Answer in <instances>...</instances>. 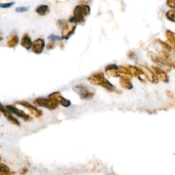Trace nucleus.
Masks as SVG:
<instances>
[{
  "label": "nucleus",
  "mask_w": 175,
  "mask_h": 175,
  "mask_svg": "<svg viewBox=\"0 0 175 175\" xmlns=\"http://www.w3.org/2000/svg\"><path fill=\"white\" fill-rule=\"evenodd\" d=\"M6 108L11 114L16 115L17 117L22 118L25 121H30L32 119L30 115L27 114L25 112H23L21 109H19V108H16L15 106L8 105H6Z\"/></svg>",
  "instance_id": "nucleus-6"
},
{
  "label": "nucleus",
  "mask_w": 175,
  "mask_h": 175,
  "mask_svg": "<svg viewBox=\"0 0 175 175\" xmlns=\"http://www.w3.org/2000/svg\"><path fill=\"white\" fill-rule=\"evenodd\" d=\"M48 97H49V99H51V100L57 102L58 105L60 104L65 108H68L71 105V102L68 100V99L64 98L60 94V92H53V93L50 94Z\"/></svg>",
  "instance_id": "nucleus-7"
},
{
  "label": "nucleus",
  "mask_w": 175,
  "mask_h": 175,
  "mask_svg": "<svg viewBox=\"0 0 175 175\" xmlns=\"http://www.w3.org/2000/svg\"><path fill=\"white\" fill-rule=\"evenodd\" d=\"M21 45L27 50H30L32 48V40L28 34H24L21 40Z\"/></svg>",
  "instance_id": "nucleus-14"
},
{
  "label": "nucleus",
  "mask_w": 175,
  "mask_h": 175,
  "mask_svg": "<svg viewBox=\"0 0 175 175\" xmlns=\"http://www.w3.org/2000/svg\"><path fill=\"white\" fill-rule=\"evenodd\" d=\"M166 36L168 41L170 43V46L172 47L173 49H174V45H175V34L173 32V31L170 30H167L166 31Z\"/></svg>",
  "instance_id": "nucleus-18"
},
{
  "label": "nucleus",
  "mask_w": 175,
  "mask_h": 175,
  "mask_svg": "<svg viewBox=\"0 0 175 175\" xmlns=\"http://www.w3.org/2000/svg\"><path fill=\"white\" fill-rule=\"evenodd\" d=\"M8 112V109H6V106H4V105H3L1 103H0V112L1 113H2V114L4 115V114H6L7 112Z\"/></svg>",
  "instance_id": "nucleus-29"
},
{
  "label": "nucleus",
  "mask_w": 175,
  "mask_h": 175,
  "mask_svg": "<svg viewBox=\"0 0 175 175\" xmlns=\"http://www.w3.org/2000/svg\"><path fill=\"white\" fill-rule=\"evenodd\" d=\"M34 104L39 106V107L45 108L51 110L56 109L58 107V104L55 101L51 100L50 99H47L44 97H39L36 98L34 101Z\"/></svg>",
  "instance_id": "nucleus-4"
},
{
  "label": "nucleus",
  "mask_w": 175,
  "mask_h": 175,
  "mask_svg": "<svg viewBox=\"0 0 175 175\" xmlns=\"http://www.w3.org/2000/svg\"><path fill=\"white\" fill-rule=\"evenodd\" d=\"M27 169L26 168H23L21 170L20 174L23 175V174H25V173H27Z\"/></svg>",
  "instance_id": "nucleus-30"
},
{
  "label": "nucleus",
  "mask_w": 175,
  "mask_h": 175,
  "mask_svg": "<svg viewBox=\"0 0 175 175\" xmlns=\"http://www.w3.org/2000/svg\"><path fill=\"white\" fill-rule=\"evenodd\" d=\"M1 160H2V157L0 156V161H1Z\"/></svg>",
  "instance_id": "nucleus-34"
},
{
  "label": "nucleus",
  "mask_w": 175,
  "mask_h": 175,
  "mask_svg": "<svg viewBox=\"0 0 175 175\" xmlns=\"http://www.w3.org/2000/svg\"><path fill=\"white\" fill-rule=\"evenodd\" d=\"M141 69L144 72V74H145V76L146 79H147L149 81L151 82L153 84H157L159 81V80L157 78V77L155 75V74L153 73V72L151 71L150 68L149 67H147L146 66H141Z\"/></svg>",
  "instance_id": "nucleus-12"
},
{
  "label": "nucleus",
  "mask_w": 175,
  "mask_h": 175,
  "mask_svg": "<svg viewBox=\"0 0 175 175\" xmlns=\"http://www.w3.org/2000/svg\"><path fill=\"white\" fill-rule=\"evenodd\" d=\"M15 5V2H6V3H0V8L7 9L10 8Z\"/></svg>",
  "instance_id": "nucleus-24"
},
{
  "label": "nucleus",
  "mask_w": 175,
  "mask_h": 175,
  "mask_svg": "<svg viewBox=\"0 0 175 175\" xmlns=\"http://www.w3.org/2000/svg\"><path fill=\"white\" fill-rule=\"evenodd\" d=\"M36 12L40 16H45L50 12L49 7L47 5L42 4L36 7L35 10Z\"/></svg>",
  "instance_id": "nucleus-17"
},
{
  "label": "nucleus",
  "mask_w": 175,
  "mask_h": 175,
  "mask_svg": "<svg viewBox=\"0 0 175 175\" xmlns=\"http://www.w3.org/2000/svg\"><path fill=\"white\" fill-rule=\"evenodd\" d=\"M3 40V37L2 36L1 34H0V43H1V41Z\"/></svg>",
  "instance_id": "nucleus-33"
},
{
  "label": "nucleus",
  "mask_w": 175,
  "mask_h": 175,
  "mask_svg": "<svg viewBox=\"0 0 175 175\" xmlns=\"http://www.w3.org/2000/svg\"><path fill=\"white\" fill-rule=\"evenodd\" d=\"M126 67L128 68L130 73H131V75L132 77H135L138 78L140 80L142 81V78L145 77V74H144V72L142 71V70L140 68L137 67L136 66H132V65H127ZM146 78V77H145Z\"/></svg>",
  "instance_id": "nucleus-13"
},
{
  "label": "nucleus",
  "mask_w": 175,
  "mask_h": 175,
  "mask_svg": "<svg viewBox=\"0 0 175 175\" xmlns=\"http://www.w3.org/2000/svg\"><path fill=\"white\" fill-rule=\"evenodd\" d=\"M28 10H29V7L27 6H21V7H18V8H16L15 9V11L19 13L25 12L28 11Z\"/></svg>",
  "instance_id": "nucleus-25"
},
{
  "label": "nucleus",
  "mask_w": 175,
  "mask_h": 175,
  "mask_svg": "<svg viewBox=\"0 0 175 175\" xmlns=\"http://www.w3.org/2000/svg\"><path fill=\"white\" fill-rule=\"evenodd\" d=\"M55 47H56V44H55V42H53V41H49V43L47 44V49L48 50L53 49Z\"/></svg>",
  "instance_id": "nucleus-28"
},
{
  "label": "nucleus",
  "mask_w": 175,
  "mask_h": 175,
  "mask_svg": "<svg viewBox=\"0 0 175 175\" xmlns=\"http://www.w3.org/2000/svg\"><path fill=\"white\" fill-rule=\"evenodd\" d=\"M16 104L27 108L31 112V114H32L34 116H36V117H37V118H39L43 115V112L41 111L40 109L36 108V106L30 104V103H28L27 101H19L16 102Z\"/></svg>",
  "instance_id": "nucleus-8"
},
{
  "label": "nucleus",
  "mask_w": 175,
  "mask_h": 175,
  "mask_svg": "<svg viewBox=\"0 0 175 175\" xmlns=\"http://www.w3.org/2000/svg\"><path fill=\"white\" fill-rule=\"evenodd\" d=\"M167 6L170 8L174 9L175 8V0H166Z\"/></svg>",
  "instance_id": "nucleus-27"
},
{
  "label": "nucleus",
  "mask_w": 175,
  "mask_h": 175,
  "mask_svg": "<svg viewBox=\"0 0 175 175\" xmlns=\"http://www.w3.org/2000/svg\"><path fill=\"white\" fill-rule=\"evenodd\" d=\"M77 27V25L75 24H67V23L64 24L60 28L62 29L61 32V38L62 39L68 40L69 38L75 33V29Z\"/></svg>",
  "instance_id": "nucleus-5"
},
{
  "label": "nucleus",
  "mask_w": 175,
  "mask_h": 175,
  "mask_svg": "<svg viewBox=\"0 0 175 175\" xmlns=\"http://www.w3.org/2000/svg\"><path fill=\"white\" fill-rule=\"evenodd\" d=\"M48 39L50 40V41H53V42H55V41H57V40H62V38L60 36H57V35H53V34H52V35H50L49 37H48Z\"/></svg>",
  "instance_id": "nucleus-26"
},
{
  "label": "nucleus",
  "mask_w": 175,
  "mask_h": 175,
  "mask_svg": "<svg viewBox=\"0 0 175 175\" xmlns=\"http://www.w3.org/2000/svg\"><path fill=\"white\" fill-rule=\"evenodd\" d=\"M6 117V118L8 120V121L12 123L13 125H15L16 126H20L21 123L20 122L18 121V119L16 118L15 116L12 115V114H11L9 111L6 113V114L3 115Z\"/></svg>",
  "instance_id": "nucleus-19"
},
{
  "label": "nucleus",
  "mask_w": 175,
  "mask_h": 175,
  "mask_svg": "<svg viewBox=\"0 0 175 175\" xmlns=\"http://www.w3.org/2000/svg\"><path fill=\"white\" fill-rule=\"evenodd\" d=\"M174 14H175V11L174 9H172L170 10L166 13V18L168 19L169 21L172 22H174Z\"/></svg>",
  "instance_id": "nucleus-23"
},
{
  "label": "nucleus",
  "mask_w": 175,
  "mask_h": 175,
  "mask_svg": "<svg viewBox=\"0 0 175 175\" xmlns=\"http://www.w3.org/2000/svg\"><path fill=\"white\" fill-rule=\"evenodd\" d=\"M19 43V36L16 34H12L10 36L9 39L7 40V47L9 48H15Z\"/></svg>",
  "instance_id": "nucleus-16"
},
{
  "label": "nucleus",
  "mask_w": 175,
  "mask_h": 175,
  "mask_svg": "<svg viewBox=\"0 0 175 175\" xmlns=\"http://www.w3.org/2000/svg\"><path fill=\"white\" fill-rule=\"evenodd\" d=\"M59 45H60V47H64V43L62 42V41H60Z\"/></svg>",
  "instance_id": "nucleus-32"
},
{
  "label": "nucleus",
  "mask_w": 175,
  "mask_h": 175,
  "mask_svg": "<svg viewBox=\"0 0 175 175\" xmlns=\"http://www.w3.org/2000/svg\"><path fill=\"white\" fill-rule=\"evenodd\" d=\"M90 8L88 4H80L75 6L73 10V15L68 19V21L73 24L83 23L85 21V17L89 15Z\"/></svg>",
  "instance_id": "nucleus-1"
},
{
  "label": "nucleus",
  "mask_w": 175,
  "mask_h": 175,
  "mask_svg": "<svg viewBox=\"0 0 175 175\" xmlns=\"http://www.w3.org/2000/svg\"><path fill=\"white\" fill-rule=\"evenodd\" d=\"M45 47V42L43 39H38L32 42V52L36 54H40L43 53V51Z\"/></svg>",
  "instance_id": "nucleus-10"
},
{
  "label": "nucleus",
  "mask_w": 175,
  "mask_h": 175,
  "mask_svg": "<svg viewBox=\"0 0 175 175\" xmlns=\"http://www.w3.org/2000/svg\"><path fill=\"white\" fill-rule=\"evenodd\" d=\"M105 73L108 76L112 77H121L118 72V67L114 64H110L106 66L105 68Z\"/></svg>",
  "instance_id": "nucleus-11"
},
{
  "label": "nucleus",
  "mask_w": 175,
  "mask_h": 175,
  "mask_svg": "<svg viewBox=\"0 0 175 175\" xmlns=\"http://www.w3.org/2000/svg\"><path fill=\"white\" fill-rule=\"evenodd\" d=\"M120 84H121V87L127 89V90H131L133 88V84L131 81V79L128 78L124 76L120 77Z\"/></svg>",
  "instance_id": "nucleus-15"
},
{
  "label": "nucleus",
  "mask_w": 175,
  "mask_h": 175,
  "mask_svg": "<svg viewBox=\"0 0 175 175\" xmlns=\"http://www.w3.org/2000/svg\"><path fill=\"white\" fill-rule=\"evenodd\" d=\"M118 72L120 75H121V76L127 77L130 79L132 77L131 73H130L129 69L126 67H123V66L118 67Z\"/></svg>",
  "instance_id": "nucleus-20"
},
{
  "label": "nucleus",
  "mask_w": 175,
  "mask_h": 175,
  "mask_svg": "<svg viewBox=\"0 0 175 175\" xmlns=\"http://www.w3.org/2000/svg\"><path fill=\"white\" fill-rule=\"evenodd\" d=\"M88 81L91 84L100 85V86H102L109 92H114L116 90V87L105 78L104 74L103 73L92 74L90 76L88 77Z\"/></svg>",
  "instance_id": "nucleus-2"
},
{
  "label": "nucleus",
  "mask_w": 175,
  "mask_h": 175,
  "mask_svg": "<svg viewBox=\"0 0 175 175\" xmlns=\"http://www.w3.org/2000/svg\"><path fill=\"white\" fill-rule=\"evenodd\" d=\"M15 173L10 172V170L6 165L3 163H0V175H11Z\"/></svg>",
  "instance_id": "nucleus-21"
},
{
  "label": "nucleus",
  "mask_w": 175,
  "mask_h": 175,
  "mask_svg": "<svg viewBox=\"0 0 175 175\" xmlns=\"http://www.w3.org/2000/svg\"><path fill=\"white\" fill-rule=\"evenodd\" d=\"M73 90L80 96L81 99H90L94 97V91L90 90L84 84H79L73 86Z\"/></svg>",
  "instance_id": "nucleus-3"
},
{
  "label": "nucleus",
  "mask_w": 175,
  "mask_h": 175,
  "mask_svg": "<svg viewBox=\"0 0 175 175\" xmlns=\"http://www.w3.org/2000/svg\"><path fill=\"white\" fill-rule=\"evenodd\" d=\"M157 42L160 44L161 47H162L163 51H166V52H168V53H170V51H172V47H171L170 44H168L167 43L164 42V41H163L162 40H159V39L157 40Z\"/></svg>",
  "instance_id": "nucleus-22"
},
{
  "label": "nucleus",
  "mask_w": 175,
  "mask_h": 175,
  "mask_svg": "<svg viewBox=\"0 0 175 175\" xmlns=\"http://www.w3.org/2000/svg\"><path fill=\"white\" fill-rule=\"evenodd\" d=\"M166 93L168 94V97H170V98H173V94L172 93V92L170 91V90H167Z\"/></svg>",
  "instance_id": "nucleus-31"
},
{
  "label": "nucleus",
  "mask_w": 175,
  "mask_h": 175,
  "mask_svg": "<svg viewBox=\"0 0 175 175\" xmlns=\"http://www.w3.org/2000/svg\"><path fill=\"white\" fill-rule=\"evenodd\" d=\"M151 71L153 72V73L155 74V75L159 80L165 82V83H168V82L169 81L168 75H167L166 72L164 71L162 68H159L158 67L153 66V65L151 67Z\"/></svg>",
  "instance_id": "nucleus-9"
}]
</instances>
